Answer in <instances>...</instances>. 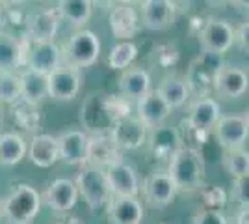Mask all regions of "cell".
I'll return each mask as SVG.
<instances>
[{
    "instance_id": "5",
    "label": "cell",
    "mask_w": 249,
    "mask_h": 224,
    "mask_svg": "<svg viewBox=\"0 0 249 224\" xmlns=\"http://www.w3.org/2000/svg\"><path fill=\"white\" fill-rule=\"evenodd\" d=\"M73 182L78 189V196H82L88 207L93 211L104 207L108 200L112 198L106 178H104V170L97 168V166H91L88 163L80 164V170Z\"/></svg>"
},
{
    "instance_id": "20",
    "label": "cell",
    "mask_w": 249,
    "mask_h": 224,
    "mask_svg": "<svg viewBox=\"0 0 249 224\" xmlns=\"http://www.w3.org/2000/svg\"><path fill=\"white\" fill-rule=\"evenodd\" d=\"M56 140L60 149V161H65L67 164L73 166H80L86 163L89 135L84 129H67L60 133Z\"/></svg>"
},
{
    "instance_id": "39",
    "label": "cell",
    "mask_w": 249,
    "mask_h": 224,
    "mask_svg": "<svg viewBox=\"0 0 249 224\" xmlns=\"http://www.w3.org/2000/svg\"><path fill=\"white\" fill-rule=\"evenodd\" d=\"M117 4H119V0H93V6H99L104 10H112Z\"/></svg>"
},
{
    "instance_id": "12",
    "label": "cell",
    "mask_w": 249,
    "mask_h": 224,
    "mask_svg": "<svg viewBox=\"0 0 249 224\" xmlns=\"http://www.w3.org/2000/svg\"><path fill=\"white\" fill-rule=\"evenodd\" d=\"M24 38L32 43L39 41H54L60 32L62 19L56 8H45V10L34 11L24 19Z\"/></svg>"
},
{
    "instance_id": "37",
    "label": "cell",
    "mask_w": 249,
    "mask_h": 224,
    "mask_svg": "<svg viewBox=\"0 0 249 224\" xmlns=\"http://www.w3.org/2000/svg\"><path fill=\"white\" fill-rule=\"evenodd\" d=\"M194 224H229L225 215L221 211H214V209H203L196 215Z\"/></svg>"
},
{
    "instance_id": "1",
    "label": "cell",
    "mask_w": 249,
    "mask_h": 224,
    "mask_svg": "<svg viewBox=\"0 0 249 224\" xmlns=\"http://www.w3.org/2000/svg\"><path fill=\"white\" fill-rule=\"evenodd\" d=\"M132 103L121 96L93 94L88 97L80 118L88 135H108L117 120L132 114Z\"/></svg>"
},
{
    "instance_id": "22",
    "label": "cell",
    "mask_w": 249,
    "mask_h": 224,
    "mask_svg": "<svg viewBox=\"0 0 249 224\" xmlns=\"http://www.w3.org/2000/svg\"><path fill=\"white\" fill-rule=\"evenodd\" d=\"M26 155L32 161V164H36L39 168H51L60 161L58 140L54 135H49V133H36V135H32L30 142H28Z\"/></svg>"
},
{
    "instance_id": "27",
    "label": "cell",
    "mask_w": 249,
    "mask_h": 224,
    "mask_svg": "<svg viewBox=\"0 0 249 224\" xmlns=\"http://www.w3.org/2000/svg\"><path fill=\"white\" fill-rule=\"evenodd\" d=\"M156 92L160 97L167 103V107L171 110L182 108L192 99V92L188 88V82L184 77H177V75H167L162 79V82L158 84Z\"/></svg>"
},
{
    "instance_id": "41",
    "label": "cell",
    "mask_w": 249,
    "mask_h": 224,
    "mask_svg": "<svg viewBox=\"0 0 249 224\" xmlns=\"http://www.w3.org/2000/svg\"><path fill=\"white\" fill-rule=\"evenodd\" d=\"M249 211L248 207H240L238 213H236V224H249Z\"/></svg>"
},
{
    "instance_id": "23",
    "label": "cell",
    "mask_w": 249,
    "mask_h": 224,
    "mask_svg": "<svg viewBox=\"0 0 249 224\" xmlns=\"http://www.w3.org/2000/svg\"><path fill=\"white\" fill-rule=\"evenodd\" d=\"M117 88H119V96L134 103L136 99L153 90V79L143 67H126L119 75Z\"/></svg>"
},
{
    "instance_id": "32",
    "label": "cell",
    "mask_w": 249,
    "mask_h": 224,
    "mask_svg": "<svg viewBox=\"0 0 249 224\" xmlns=\"http://www.w3.org/2000/svg\"><path fill=\"white\" fill-rule=\"evenodd\" d=\"M138 56V45L134 41H117L110 49L108 54V65L114 71H124L126 67H130L132 62Z\"/></svg>"
},
{
    "instance_id": "38",
    "label": "cell",
    "mask_w": 249,
    "mask_h": 224,
    "mask_svg": "<svg viewBox=\"0 0 249 224\" xmlns=\"http://www.w3.org/2000/svg\"><path fill=\"white\" fill-rule=\"evenodd\" d=\"M248 32H249V24L248 21H244L238 28H234V45H238L242 51L248 53Z\"/></svg>"
},
{
    "instance_id": "26",
    "label": "cell",
    "mask_w": 249,
    "mask_h": 224,
    "mask_svg": "<svg viewBox=\"0 0 249 224\" xmlns=\"http://www.w3.org/2000/svg\"><path fill=\"white\" fill-rule=\"evenodd\" d=\"M123 159V153L115 148V144L108 135H89L86 163L104 170L115 161Z\"/></svg>"
},
{
    "instance_id": "46",
    "label": "cell",
    "mask_w": 249,
    "mask_h": 224,
    "mask_svg": "<svg viewBox=\"0 0 249 224\" xmlns=\"http://www.w3.org/2000/svg\"><path fill=\"white\" fill-rule=\"evenodd\" d=\"M4 215H2V200H0V219H2Z\"/></svg>"
},
{
    "instance_id": "30",
    "label": "cell",
    "mask_w": 249,
    "mask_h": 224,
    "mask_svg": "<svg viewBox=\"0 0 249 224\" xmlns=\"http://www.w3.org/2000/svg\"><path fill=\"white\" fill-rule=\"evenodd\" d=\"M28 151V142L21 133L6 131L0 133V164L2 166H15L19 164Z\"/></svg>"
},
{
    "instance_id": "8",
    "label": "cell",
    "mask_w": 249,
    "mask_h": 224,
    "mask_svg": "<svg viewBox=\"0 0 249 224\" xmlns=\"http://www.w3.org/2000/svg\"><path fill=\"white\" fill-rule=\"evenodd\" d=\"M212 131L223 151L246 148L249 137L248 112L246 114H221Z\"/></svg>"
},
{
    "instance_id": "16",
    "label": "cell",
    "mask_w": 249,
    "mask_h": 224,
    "mask_svg": "<svg viewBox=\"0 0 249 224\" xmlns=\"http://www.w3.org/2000/svg\"><path fill=\"white\" fill-rule=\"evenodd\" d=\"M140 191H143V198H145L147 205L153 207V209L167 207L175 200L177 192H178L171 176L164 170L151 172L143 180V185H142Z\"/></svg>"
},
{
    "instance_id": "40",
    "label": "cell",
    "mask_w": 249,
    "mask_h": 224,
    "mask_svg": "<svg viewBox=\"0 0 249 224\" xmlns=\"http://www.w3.org/2000/svg\"><path fill=\"white\" fill-rule=\"evenodd\" d=\"M6 24H8V8L0 2V32L6 30Z\"/></svg>"
},
{
    "instance_id": "47",
    "label": "cell",
    "mask_w": 249,
    "mask_h": 224,
    "mask_svg": "<svg viewBox=\"0 0 249 224\" xmlns=\"http://www.w3.org/2000/svg\"><path fill=\"white\" fill-rule=\"evenodd\" d=\"M0 122H2V110H0Z\"/></svg>"
},
{
    "instance_id": "2",
    "label": "cell",
    "mask_w": 249,
    "mask_h": 224,
    "mask_svg": "<svg viewBox=\"0 0 249 224\" xmlns=\"http://www.w3.org/2000/svg\"><path fill=\"white\" fill-rule=\"evenodd\" d=\"M166 172L171 176L177 191L196 192L205 187V159L201 151L192 146H178L169 155Z\"/></svg>"
},
{
    "instance_id": "18",
    "label": "cell",
    "mask_w": 249,
    "mask_h": 224,
    "mask_svg": "<svg viewBox=\"0 0 249 224\" xmlns=\"http://www.w3.org/2000/svg\"><path fill=\"white\" fill-rule=\"evenodd\" d=\"M108 26L117 41H134V38L142 32L140 11L134 6L117 4L108 13Z\"/></svg>"
},
{
    "instance_id": "43",
    "label": "cell",
    "mask_w": 249,
    "mask_h": 224,
    "mask_svg": "<svg viewBox=\"0 0 249 224\" xmlns=\"http://www.w3.org/2000/svg\"><path fill=\"white\" fill-rule=\"evenodd\" d=\"M6 8H13V6H21V4H24L26 0H0Z\"/></svg>"
},
{
    "instance_id": "3",
    "label": "cell",
    "mask_w": 249,
    "mask_h": 224,
    "mask_svg": "<svg viewBox=\"0 0 249 224\" xmlns=\"http://www.w3.org/2000/svg\"><path fill=\"white\" fill-rule=\"evenodd\" d=\"M43 196L36 187L28 183H19L2 200V215L11 224H32L39 213Z\"/></svg>"
},
{
    "instance_id": "33",
    "label": "cell",
    "mask_w": 249,
    "mask_h": 224,
    "mask_svg": "<svg viewBox=\"0 0 249 224\" xmlns=\"http://www.w3.org/2000/svg\"><path fill=\"white\" fill-rule=\"evenodd\" d=\"M223 168L229 176H232V180L246 178L249 176V155L248 149H231L223 153Z\"/></svg>"
},
{
    "instance_id": "6",
    "label": "cell",
    "mask_w": 249,
    "mask_h": 224,
    "mask_svg": "<svg viewBox=\"0 0 249 224\" xmlns=\"http://www.w3.org/2000/svg\"><path fill=\"white\" fill-rule=\"evenodd\" d=\"M201 53L223 56L234 47V26L221 17H207L199 30Z\"/></svg>"
},
{
    "instance_id": "29",
    "label": "cell",
    "mask_w": 249,
    "mask_h": 224,
    "mask_svg": "<svg viewBox=\"0 0 249 224\" xmlns=\"http://www.w3.org/2000/svg\"><path fill=\"white\" fill-rule=\"evenodd\" d=\"M19 82H21V99L28 101L32 105H41L49 97L47 90V75L37 73L34 69L24 67L19 73Z\"/></svg>"
},
{
    "instance_id": "36",
    "label": "cell",
    "mask_w": 249,
    "mask_h": 224,
    "mask_svg": "<svg viewBox=\"0 0 249 224\" xmlns=\"http://www.w3.org/2000/svg\"><path fill=\"white\" fill-rule=\"evenodd\" d=\"M248 182H249V176H246V178H238V180H234V183H232L231 196L240 204V207H248L249 205Z\"/></svg>"
},
{
    "instance_id": "44",
    "label": "cell",
    "mask_w": 249,
    "mask_h": 224,
    "mask_svg": "<svg viewBox=\"0 0 249 224\" xmlns=\"http://www.w3.org/2000/svg\"><path fill=\"white\" fill-rule=\"evenodd\" d=\"M145 0H119V4H126V6H142Z\"/></svg>"
},
{
    "instance_id": "19",
    "label": "cell",
    "mask_w": 249,
    "mask_h": 224,
    "mask_svg": "<svg viewBox=\"0 0 249 224\" xmlns=\"http://www.w3.org/2000/svg\"><path fill=\"white\" fill-rule=\"evenodd\" d=\"M221 116V105L214 97L210 96H201L196 97L192 103H190V108H188V118L186 123L192 131H197V133H210L216 122Z\"/></svg>"
},
{
    "instance_id": "17",
    "label": "cell",
    "mask_w": 249,
    "mask_h": 224,
    "mask_svg": "<svg viewBox=\"0 0 249 224\" xmlns=\"http://www.w3.org/2000/svg\"><path fill=\"white\" fill-rule=\"evenodd\" d=\"M134 107V114L142 123H145V127L151 131V129H158L162 127L167 122V118L171 116V108L167 107V103L160 97V94L156 90H151L147 92L145 96H142L140 99H136L132 103Z\"/></svg>"
},
{
    "instance_id": "9",
    "label": "cell",
    "mask_w": 249,
    "mask_h": 224,
    "mask_svg": "<svg viewBox=\"0 0 249 224\" xmlns=\"http://www.w3.org/2000/svg\"><path fill=\"white\" fill-rule=\"evenodd\" d=\"M108 137L112 139L115 148L121 153L123 151H134V149L145 146L147 139H149V129L134 114H130V116L117 120L110 129Z\"/></svg>"
},
{
    "instance_id": "24",
    "label": "cell",
    "mask_w": 249,
    "mask_h": 224,
    "mask_svg": "<svg viewBox=\"0 0 249 224\" xmlns=\"http://www.w3.org/2000/svg\"><path fill=\"white\" fill-rule=\"evenodd\" d=\"M28 40L24 36L2 30L0 32V71H17L22 67L24 54H26Z\"/></svg>"
},
{
    "instance_id": "7",
    "label": "cell",
    "mask_w": 249,
    "mask_h": 224,
    "mask_svg": "<svg viewBox=\"0 0 249 224\" xmlns=\"http://www.w3.org/2000/svg\"><path fill=\"white\" fill-rule=\"evenodd\" d=\"M84 84L82 69L73 65L62 64L56 67L52 73L47 75V90L49 97L60 103H69L80 96Z\"/></svg>"
},
{
    "instance_id": "42",
    "label": "cell",
    "mask_w": 249,
    "mask_h": 224,
    "mask_svg": "<svg viewBox=\"0 0 249 224\" xmlns=\"http://www.w3.org/2000/svg\"><path fill=\"white\" fill-rule=\"evenodd\" d=\"M232 6H236L242 13H248V8H249V0H232L231 2Z\"/></svg>"
},
{
    "instance_id": "34",
    "label": "cell",
    "mask_w": 249,
    "mask_h": 224,
    "mask_svg": "<svg viewBox=\"0 0 249 224\" xmlns=\"http://www.w3.org/2000/svg\"><path fill=\"white\" fill-rule=\"evenodd\" d=\"M21 99V82L17 71H0V105H13Z\"/></svg>"
},
{
    "instance_id": "21",
    "label": "cell",
    "mask_w": 249,
    "mask_h": 224,
    "mask_svg": "<svg viewBox=\"0 0 249 224\" xmlns=\"http://www.w3.org/2000/svg\"><path fill=\"white\" fill-rule=\"evenodd\" d=\"M110 224H142L145 217L143 204L138 196H112L108 200Z\"/></svg>"
},
{
    "instance_id": "28",
    "label": "cell",
    "mask_w": 249,
    "mask_h": 224,
    "mask_svg": "<svg viewBox=\"0 0 249 224\" xmlns=\"http://www.w3.org/2000/svg\"><path fill=\"white\" fill-rule=\"evenodd\" d=\"M93 0H58L56 11L62 22L65 21L69 26L80 30L89 22L93 15Z\"/></svg>"
},
{
    "instance_id": "15",
    "label": "cell",
    "mask_w": 249,
    "mask_h": 224,
    "mask_svg": "<svg viewBox=\"0 0 249 224\" xmlns=\"http://www.w3.org/2000/svg\"><path fill=\"white\" fill-rule=\"evenodd\" d=\"M212 90L218 96L225 99H240L248 94L249 90V75L248 69L240 65L221 64L219 69L214 75Z\"/></svg>"
},
{
    "instance_id": "4",
    "label": "cell",
    "mask_w": 249,
    "mask_h": 224,
    "mask_svg": "<svg viewBox=\"0 0 249 224\" xmlns=\"http://www.w3.org/2000/svg\"><path fill=\"white\" fill-rule=\"evenodd\" d=\"M101 49H103V43L95 32L88 28L74 30L62 47L63 64L73 65L78 69L91 67L101 58Z\"/></svg>"
},
{
    "instance_id": "45",
    "label": "cell",
    "mask_w": 249,
    "mask_h": 224,
    "mask_svg": "<svg viewBox=\"0 0 249 224\" xmlns=\"http://www.w3.org/2000/svg\"><path fill=\"white\" fill-rule=\"evenodd\" d=\"M210 6H225V4H231L232 0H207Z\"/></svg>"
},
{
    "instance_id": "10",
    "label": "cell",
    "mask_w": 249,
    "mask_h": 224,
    "mask_svg": "<svg viewBox=\"0 0 249 224\" xmlns=\"http://www.w3.org/2000/svg\"><path fill=\"white\" fill-rule=\"evenodd\" d=\"M221 64H223L221 56H214V54L207 53L199 54L197 58L192 62L186 77H184L192 96H208V90H212L214 75H216V71L219 69Z\"/></svg>"
},
{
    "instance_id": "13",
    "label": "cell",
    "mask_w": 249,
    "mask_h": 224,
    "mask_svg": "<svg viewBox=\"0 0 249 224\" xmlns=\"http://www.w3.org/2000/svg\"><path fill=\"white\" fill-rule=\"evenodd\" d=\"M138 11L142 28L151 32H164L175 24L178 8L175 0H145Z\"/></svg>"
},
{
    "instance_id": "31",
    "label": "cell",
    "mask_w": 249,
    "mask_h": 224,
    "mask_svg": "<svg viewBox=\"0 0 249 224\" xmlns=\"http://www.w3.org/2000/svg\"><path fill=\"white\" fill-rule=\"evenodd\" d=\"M11 114L15 123L26 131V133H37V129L41 125V112H39V105H32L28 101L19 99L17 103L11 105Z\"/></svg>"
},
{
    "instance_id": "25",
    "label": "cell",
    "mask_w": 249,
    "mask_h": 224,
    "mask_svg": "<svg viewBox=\"0 0 249 224\" xmlns=\"http://www.w3.org/2000/svg\"><path fill=\"white\" fill-rule=\"evenodd\" d=\"M43 200L47 202V205L51 207L52 211L63 213V211H69L76 205V202H78V189H76L73 180L58 178V180H54L49 185Z\"/></svg>"
},
{
    "instance_id": "14",
    "label": "cell",
    "mask_w": 249,
    "mask_h": 224,
    "mask_svg": "<svg viewBox=\"0 0 249 224\" xmlns=\"http://www.w3.org/2000/svg\"><path fill=\"white\" fill-rule=\"evenodd\" d=\"M62 64H63L62 47L56 41H39V43L28 41L22 67L34 69L37 73L49 75L56 67H60Z\"/></svg>"
},
{
    "instance_id": "11",
    "label": "cell",
    "mask_w": 249,
    "mask_h": 224,
    "mask_svg": "<svg viewBox=\"0 0 249 224\" xmlns=\"http://www.w3.org/2000/svg\"><path fill=\"white\" fill-rule=\"evenodd\" d=\"M104 178L112 196H138L142 189V182L138 170L124 159L115 161L104 168Z\"/></svg>"
},
{
    "instance_id": "35",
    "label": "cell",
    "mask_w": 249,
    "mask_h": 224,
    "mask_svg": "<svg viewBox=\"0 0 249 224\" xmlns=\"http://www.w3.org/2000/svg\"><path fill=\"white\" fill-rule=\"evenodd\" d=\"M201 196L207 204V209H214L219 211L225 202H227V192L221 187H208V189H201Z\"/></svg>"
}]
</instances>
